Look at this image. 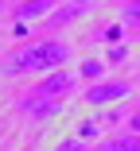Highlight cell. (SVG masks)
Masks as SVG:
<instances>
[{"instance_id":"30bf717a","label":"cell","mask_w":140,"mask_h":151,"mask_svg":"<svg viewBox=\"0 0 140 151\" xmlns=\"http://www.w3.org/2000/svg\"><path fill=\"white\" fill-rule=\"evenodd\" d=\"M82 74H86V78H97V74H101V62H90V58H86V66H82Z\"/></svg>"},{"instance_id":"8fae6325","label":"cell","mask_w":140,"mask_h":151,"mask_svg":"<svg viewBox=\"0 0 140 151\" xmlns=\"http://www.w3.org/2000/svg\"><path fill=\"white\" fill-rule=\"evenodd\" d=\"M132 132H136V136H140V112H136V116H132Z\"/></svg>"},{"instance_id":"3957f363","label":"cell","mask_w":140,"mask_h":151,"mask_svg":"<svg viewBox=\"0 0 140 151\" xmlns=\"http://www.w3.org/2000/svg\"><path fill=\"white\" fill-rule=\"evenodd\" d=\"M70 85H74V78H70V74L54 70V74L43 81V93H47V97H66V93H70Z\"/></svg>"},{"instance_id":"8992f818","label":"cell","mask_w":140,"mask_h":151,"mask_svg":"<svg viewBox=\"0 0 140 151\" xmlns=\"http://www.w3.org/2000/svg\"><path fill=\"white\" fill-rule=\"evenodd\" d=\"M43 12H54V0H31V4H23V8H20V16H23V19L43 16Z\"/></svg>"},{"instance_id":"52a82bcc","label":"cell","mask_w":140,"mask_h":151,"mask_svg":"<svg viewBox=\"0 0 140 151\" xmlns=\"http://www.w3.org/2000/svg\"><path fill=\"white\" fill-rule=\"evenodd\" d=\"M101 151H140V136H125V139H109Z\"/></svg>"},{"instance_id":"5b68a950","label":"cell","mask_w":140,"mask_h":151,"mask_svg":"<svg viewBox=\"0 0 140 151\" xmlns=\"http://www.w3.org/2000/svg\"><path fill=\"white\" fill-rule=\"evenodd\" d=\"M23 109L31 112V116H51V112H59V101L43 93V97H31V101H23Z\"/></svg>"},{"instance_id":"6da1fadb","label":"cell","mask_w":140,"mask_h":151,"mask_svg":"<svg viewBox=\"0 0 140 151\" xmlns=\"http://www.w3.org/2000/svg\"><path fill=\"white\" fill-rule=\"evenodd\" d=\"M70 58V47L66 43H35L12 58V70L16 74H31V70H59Z\"/></svg>"},{"instance_id":"277c9868","label":"cell","mask_w":140,"mask_h":151,"mask_svg":"<svg viewBox=\"0 0 140 151\" xmlns=\"http://www.w3.org/2000/svg\"><path fill=\"white\" fill-rule=\"evenodd\" d=\"M90 4H94V0H70V4L54 8V16H51V19H54V23H74V19H78L82 12H86Z\"/></svg>"},{"instance_id":"ba28073f","label":"cell","mask_w":140,"mask_h":151,"mask_svg":"<svg viewBox=\"0 0 140 151\" xmlns=\"http://www.w3.org/2000/svg\"><path fill=\"white\" fill-rule=\"evenodd\" d=\"M125 19L140 23V0H128V4H125Z\"/></svg>"},{"instance_id":"9c48e42d","label":"cell","mask_w":140,"mask_h":151,"mask_svg":"<svg viewBox=\"0 0 140 151\" xmlns=\"http://www.w3.org/2000/svg\"><path fill=\"white\" fill-rule=\"evenodd\" d=\"M59 151H90V147L82 143V139H62V143H59Z\"/></svg>"},{"instance_id":"7a4b0ae2","label":"cell","mask_w":140,"mask_h":151,"mask_svg":"<svg viewBox=\"0 0 140 151\" xmlns=\"http://www.w3.org/2000/svg\"><path fill=\"white\" fill-rule=\"evenodd\" d=\"M125 93H128L125 81H109V85H94L90 93H86V101L90 105H109V101H121Z\"/></svg>"}]
</instances>
